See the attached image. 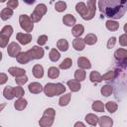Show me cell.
<instances>
[{
	"label": "cell",
	"instance_id": "obj_5",
	"mask_svg": "<svg viewBox=\"0 0 127 127\" xmlns=\"http://www.w3.org/2000/svg\"><path fill=\"white\" fill-rule=\"evenodd\" d=\"M19 23L21 28L26 31V32H32L33 28H34V24L32 22V20L30 19V17L28 15H20L19 17Z\"/></svg>",
	"mask_w": 127,
	"mask_h": 127
},
{
	"label": "cell",
	"instance_id": "obj_24",
	"mask_svg": "<svg viewBox=\"0 0 127 127\" xmlns=\"http://www.w3.org/2000/svg\"><path fill=\"white\" fill-rule=\"evenodd\" d=\"M12 15H13V10H12L11 8H9V7L4 8V9L1 11V13H0V17H1V19H2L3 21L8 20Z\"/></svg>",
	"mask_w": 127,
	"mask_h": 127
},
{
	"label": "cell",
	"instance_id": "obj_18",
	"mask_svg": "<svg viewBox=\"0 0 127 127\" xmlns=\"http://www.w3.org/2000/svg\"><path fill=\"white\" fill-rule=\"evenodd\" d=\"M9 73L13 76H20V75H23L26 73V70L23 69V68H20V67H16V66H13V67H10L8 69Z\"/></svg>",
	"mask_w": 127,
	"mask_h": 127
},
{
	"label": "cell",
	"instance_id": "obj_34",
	"mask_svg": "<svg viewBox=\"0 0 127 127\" xmlns=\"http://www.w3.org/2000/svg\"><path fill=\"white\" fill-rule=\"evenodd\" d=\"M70 95H71L70 93H66V94L61 96V98L59 100L60 106H65V105H67L69 103V100H70Z\"/></svg>",
	"mask_w": 127,
	"mask_h": 127
},
{
	"label": "cell",
	"instance_id": "obj_33",
	"mask_svg": "<svg viewBox=\"0 0 127 127\" xmlns=\"http://www.w3.org/2000/svg\"><path fill=\"white\" fill-rule=\"evenodd\" d=\"M49 58H50V60H51L52 62H58L59 59L61 58V55H60V53H59L58 50H56V49H52V50L50 51Z\"/></svg>",
	"mask_w": 127,
	"mask_h": 127
},
{
	"label": "cell",
	"instance_id": "obj_44",
	"mask_svg": "<svg viewBox=\"0 0 127 127\" xmlns=\"http://www.w3.org/2000/svg\"><path fill=\"white\" fill-rule=\"evenodd\" d=\"M18 5H19L18 0H9L8 3H7V7L11 8V9H15V8H17Z\"/></svg>",
	"mask_w": 127,
	"mask_h": 127
},
{
	"label": "cell",
	"instance_id": "obj_37",
	"mask_svg": "<svg viewBox=\"0 0 127 127\" xmlns=\"http://www.w3.org/2000/svg\"><path fill=\"white\" fill-rule=\"evenodd\" d=\"M92 109L96 112H102V111H104V104L99 100L94 101L92 103Z\"/></svg>",
	"mask_w": 127,
	"mask_h": 127
},
{
	"label": "cell",
	"instance_id": "obj_22",
	"mask_svg": "<svg viewBox=\"0 0 127 127\" xmlns=\"http://www.w3.org/2000/svg\"><path fill=\"white\" fill-rule=\"evenodd\" d=\"M75 10H76V12H77L81 17H83V16H85V14H86V12H87V7H86V5H85L83 2H79V3L76 4Z\"/></svg>",
	"mask_w": 127,
	"mask_h": 127
},
{
	"label": "cell",
	"instance_id": "obj_6",
	"mask_svg": "<svg viewBox=\"0 0 127 127\" xmlns=\"http://www.w3.org/2000/svg\"><path fill=\"white\" fill-rule=\"evenodd\" d=\"M95 3H96L95 0H87V12L85 16L82 17L84 20H91L95 16V12H96Z\"/></svg>",
	"mask_w": 127,
	"mask_h": 127
},
{
	"label": "cell",
	"instance_id": "obj_26",
	"mask_svg": "<svg viewBox=\"0 0 127 127\" xmlns=\"http://www.w3.org/2000/svg\"><path fill=\"white\" fill-rule=\"evenodd\" d=\"M57 47H58V49H59L60 51L65 52V51H67V49H68V43H67V41L64 40V39H60V40L58 41V43H57Z\"/></svg>",
	"mask_w": 127,
	"mask_h": 127
},
{
	"label": "cell",
	"instance_id": "obj_47",
	"mask_svg": "<svg viewBox=\"0 0 127 127\" xmlns=\"http://www.w3.org/2000/svg\"><path fill=\"white\" fill-rule=\"evenodd\" d=\"M7 80H8V76H7V74L1 72V73H0V84H4Z\"/></svg>",
	"mask_w": 127,
	"mask_h": 127
},
{
	"label": "cell",
	"instance_id": "obj_3",
	"mask_svg": "<svg viewBox=\"0 0 127 127\" xmlns=\"http://www.w3.org/2000/svg\"><path fill=\"white\" fill-rule=\"evenodd\" d=\"M55 115H56V111L53 108H48L45 110L42 118L39 121L40 126L42 127H50L53 125L54 123V119H55Z\"/></svg>",
	"mask_w": 127,
	"mask_h": 127
},
{
	"label": "cell",
	"instance_id": "obj_23",
	"mask_svg": "<svg viewBox=\"0 0 127 127\" xmlns=\"http://www.w3.org/2000/svg\"><path fill=\"white\" fill-rule=\"evenodd\" d=\"M63 22L65 26H73L75 24V18L71 14H66L63 18Z\"/></svg>",
	"mask_w": 127,
	"mask_h": 127
},
{
	"label": "cell",
	"instance_id": "obj_30",
	"mask_svg": "<svg viewBox=\"0 0 127 127\" xmlns=\"http://www.w3.org/2000/svg\"><path fill=\"white\" fill-rule=\"evenodd\" d=\"M3 95L6 99L11 100L14 98V94H13V87L12 86H6L3 90Z\"/></svg>",
	"mask_w": 127,
	"mask_h": 127
},
{
	"label": "cell",
	"instance_id": "obj_51",
	"mask_svg": "<svg viewBox=\"0 0 127 127\" xmlns=\"http://www.w3.org/2000/svg\"><path fill=\"white\" fill-rule=\"evenodd\" d=\"M1 60H2V53L0 52V61H1Z\"/></svg>",
	"mask_w": 127,
	"mask_h": 127
},
{
	"label": "cell",
	"instance_id": "obj_41",
	"mask_svg": "<svg viewBox=\"0 0 127 127\" xmlns=\"http://www.w3.org/2000/svg\"><path fill=\"white\" fill-rule=\"evenodd\" d=\"M25 91L24 89L21 87V86H16V87H13V94H14V97H22L24 95Z\"/></svg>",
	"mask_w": 127,
	"mask_h": 127
},
{
	"label": "cell",
	"instance_id": "obj_48",
	"mask_svg": "<svg viewBox=\"0 0 127 127\" xmlns=\"http://www.w3.org/2000/svg\"><path fill=\"white\" fill-rule=\"evenodd\" d=\"M26 4H28V5H32V4H34L35 3V1L36 0H23Z\"/></svg>",
	"mask_w": 127,
	"mask_h": 127
},
{
	"label": "cell",
	"instance_id": "obj_1",
	"mask_svg": "<svg viewBox=\"0 0 127 127\" xmlns=\"http://www.w3.org/2000/svg\"><path fill=\"white\" fill-rule=\"evenodd\" d=\"M127 0H98V7L105 17L119 19L126 12Z\"/></svg>",
	"mask_w": 127,
	"mask_h": 127
},
{
	"label": "cell",
	"instance_id": "obj_40",
	"mask_svg": "<svg viewBox=\"0 0 127 127\" xmlns=\"http://www.w3.org/2000/svg\"><path fill=\"white\" fill-rule=\"evenodd\" d=\"M55 9L58 12H64L66 9V3L64 1H59L55 4Z\"/></svg>",
	"mask_w": 127,
	"mask_h": 127
},
{
	"label": "cell",
	"instance_id": "obj_21",
	"mask_svg": "<svg viewBox=\"0 0 127 127\" xmlns=\"http://www.w3.org/2000/svg\"><path fill=\"white\" fill-rule=\"evenodd\" d=\"M26 106H27V100L24 99V98H22V97H19L18 100H16V102L14 103V107L17 110H19V111L25 109Z\"/></svg>",
	"mask_w": 127,
	"mask_h": 127
},
{
	"label": "cell",
	"instance_id": "obj_8",
	"mask_svg": "<svg viewBox=\"0 0 127 127\" xmlns=\"http://www.w3.org/2000/svg\"><path fill=\"white\" fill-rule=\"evenodd\" d=\"M7 52H8V55L12 58H16L18 56V54L21 52V47L19 46V44L13 42V43H10L8 45V48H7Z\"/></svg>",
	"mask_w": 127,
	"mask_h": 127
},
{
	"label": "cell",
	"instance_id": "obj_35",
	"mask_svg": "<svg viewBox=\"0 0 127 127\" xmlns=\"http://www.w3.org/2000/svg\"><path fill=\"white\" fill-rule=\"evenodd\" d=\"M71 65H72V61H71V59L66 58V59H64V60L60 64V68H62V69H67V68H69Z\"/></svg>",
	"mask_w": 127,
	"mask_h": 127
},
{
	"label": "cell",
	"instance_id": "obj_42",
	"mask_svg": "<svg viewBox=\"0 0 127 127\" xmlns=\"http://www.w3.org/2000/svg\"><path fill=\"white\" fill-rule=\"evenodd\" d=\"M15 81H16V83H17L18 85H23V84H25V83L28 81V77H27L25 74L20 75V76H16Z\"/></svg>",
	"mask_w": 127,
	"mask_h": 127
},
{
	"label": "cell",
	"instance_id": "obj_16",
	"mask_svg": "<svg viewBox=\"0 0 127 127\" xmlns=\"http://www.w3.org/2000/svg\"><path fill=\"white\" fill-rule=\"evenodd\" d=\"M12 33H13V28H12V26H10V25H6V26H4L3 29L0 31V37L9 39L10 36L12 35Z\"/></svg>",
	"mask_w": 127,
	"mask_h": 127
},
{
	"label": "cell",
	"instance_id": "obj_20",
	"mask_svg": "<svg viewBox=\"0 0 127 127\" xmlns=\"http://www.w3.org/2000/svg\"><path fill=\"white\" fill-rule=\"evenodd\" d=\"M67 85H68V87H69V89L71 90V91H73V92H76V91H78L79 89H80V83H79V81H77V80H75V79H71V80H68L67 82Z\"/></svg>",
	"mask_w": 127,
	"mask_h": 127
},
{
	"label": "cell",
	"instance_id": "obj_12",
	"mask_svg": "<svg viewBox=\"0 0 127 127\" xmlns=\"http://www.w3.org/2000/svg\"><path fill=\"white\" fill-rule=\"evenodd\" d=\"M72 46L74 48V50L76 51H82L85 47V43H84V40L81 39L80 37H76L73 41H72Z\"/></svg>",
	"mask_w": 127,
	"mask_h": 127
},
{
	"label": "cell",
	"instance_id": "obj_25",
	"mask_svg": "<svg viewBox=\"0 0 127 127\" xmlns=\"http://www.w3.org/2000/svg\"><path fill=\"white\" fill-rule=\"evenodd\" d=\"M85 121H86L88 124H90V125H92V126H95V125L98 123V117H97L95 114L89 113V114H87V115L85 116Z\"/></svg>",
	"mask_w": 127,
	"mask_h": 127
},
{
	"label": "cell",
	"instance_id": "obj_14",
	"mask_svg": "<svg viewBox=\"0 0 127 127\" xmlns=\"http://www.w3.org/2000/svg\"><path fill=\"white\" fill-rule=\"evenodd\" d=\"M98 123L101 127H111L113 125V120L108 116H102L98 118Z\"/></svg>",
	"mask_w": 127,
	"mask_h": 127
},
{
	"label": "cell",
	"instance_id": "obj_49",
	"mask_svg": "<svg viewBox=\"0 0 127 127\" xmlns=\"http://www.w3.org/2000/svg\"><path fill=\"white\" fill-rule=\"evenodd\" d=\"M74 126H75V127H77V126H81V127H84V124H83V123H81V122H76V123L74 124Z\"/></svg>",
	"mask_w": 127,
	"mask_h": 127
},
{
	"label": "cell",
	"instance_id": "obj_28",
	"mask_svg": "<svg viewBox=\"0 0 127 127\" xmlns=\"http://www.w3.org/2000/svg\"><path fill=\"white\" fill-rule=\"evenodd\" d=\"M83 40H84V43L87 45H94L97 42V37L94 34L90 33V34H87Z\"/></svg>",
	"mask_w": 127,
	"mask_h": 127
},
{
	"label": "cell",
	"instance_id": "obj_15",
	"mask_svg": "<svg viewBox=\"0 0 127 127\" xmlns=\"http://www.w3.org/2000/svg\"><path fill=\"white\" fill-rule=\"evenodd\" d=\"M77 65L80 68H90L91 67V64H90L89 60H87L84 57H79L77 59Z\"/></svg>",
	"mask_w": 127,
	"mask_h": 127
},
{
	"label": "cell",
	"instance_id": "obj_29",
	"mask_svg": "<svg viewBox=\"0 0 127 127\" xmlns=\"http://www.w3.org/2000/svg\"><path fill=\"white\" fill-rule=\"evenodd\" d=\"M89 78L92 82L94 83H98V82H101L102 81V77H101V74L98 72V71H91L90 75H89Z\"/></svg>",
	"mask_w": 127,
	"mask_h": 127
},
{
	"label": "cell",
	"instance_id": "obj_4",
	"mask_svg": "<svg viewBox=\"0 0 127 127\" xmlns=\"http://www.w3.org/2000/svg\"><path fill=\"white\" fill-rule=\"evenodd\" d=\"M47 13V6L45 4H38L36 6V8L34 9L32 15L30 16V19L32 20V22H39L42 17Z\"/></svg>",
	"mask_w": 127,
	"mask_h": 127
},
{
	"label": "cell",
	"instance_id": "obj_7",
	"mask_svg": "<svg viewBox=\"0 0 127 127\" xmlns=\"http://www.w3.org/2000/svg\"><path fill=\"white\" fill-rule=\"evenodd\" d=\"M27 53L31 60H40L44 57V50L38 46H34Z\"/></svg>",
	"mask_w": 127,
	"mask_h": 127
},
{
	"label": "cell",
	"instance_id": "obj_45",
	"mask_svg": "<svg viewBox=\"0 0 127 127\" xmlns=\"http://www.w3.org/2000/svg\"><path fill=\"white\" fill-rule=\"evenodd\" d=\"M119 44L121 46H123V47L127 46V35H126V33L120 36V38H119Z\"/></svg>",
	"mask_w": 127,
	"mask_h": 127
},
{
	"label": "cell",
	"instance_id": "obj_46",
	"mask_svg": "<svg viewBox=\"0 0 127 127\" xmlns=\"http://www.w3.org/2000/svg\"><path fill=\"white\" fill-rule=\"evenodd\" d=\"M115 43H116V38H115V37H111V38L108 40V42H107V48H108V49L113 48L114 45H115Z\"/></svg>",
	"mask_w": 127,
	"mask_h": 127
},
{
	"label": "cell",
	"instance_id": "obj_10",
	"mask_svg": "<svg viewBox=\"0 0 127 127\" xmlns=\"http://www.w3.org/2000/svg\"><path fill=\"white\" fill-rule=\"evenodd\" d=\"M16 38L18 40V42L22 45H28L31 41H32V35L29 34V33H18L16 35Z\"/></svg>",
	"mask_w": 127,
	"mask_h": 127
},
{
	"label": "cell",
	"instance_id": "obj_19",
	"mask_svg": "<svg viewBox=\"0 0 127 127\" xmlns=\"http://www.w3.org/2000/svg\"><path fill=\"white\" fill-rule=\"evenodd\" d=\"M33 75L37 78H41L44 75V68L41 64H35L33 67Z\"/></svg>",
	"mask_w": 127,
	"mask_h": 127
},
{
	"label": "cell",
	"instance_id": "obj_43",
	"mask_svg": "<svg viewBox=\"0 0 127 127\" xmlns=\"http://www.w3.org/2000/svg\"><path fill=\"white\" fill-rule=\"evenodd\" d=\"M47 41H48V37H47L46 35H42V36H40V37L38 38L37 43H38L40 46H43V45H45V44L47 43Z\"/></svg>",
	"mask_w": 127,
	"mask_h": 127
},
{
	"label": "cell",
	"instance_id": "obj_31",
	"mask_svg": "<svg viewBox=\"0 0 127 127\" xmlns=\"http://www.w3.org/2000/svg\"><path fill=\"white\" fill-rule=\"evenodd\" d=\"M105 25H106V28L109 31H117L119 29V24L116 21H113V20L106 21V24Z\"/></svg>",
	"mask_w": 127,
	"mask_h": 127
},
{
	"label": "cell",
	"instance_id": "obj_13",
	"mask_svg": "<svg viewBox=\"0 0 127 127\" xmlns=\"http://www.w3.org/2000/svg\"><path fill=\"white\" fill-rule=\"evenodd\" d=\"M16 58H17L18 63L21 64H27L28 62L31 61V59H30V57H29L27 52H20Z\"/></svg>",
	"mask_w": 127,
	"mask_h": 127
},
{
	"label": "cell",
	"instance_id": "obj_17",
	"mask_svg": "<svg viewBox=\"0 0 127 127\" xmlns=\"http://www.w3.org/2000/svg\"><path fill=\"white\" fill-rule=\"evenodd\" d=\"M84 32V27L81 25V24H77V25H74L72 30H71V34L74 36V37H80Z\"/></svg>",
	"mask_w": 127,
	"mask_h": 127
},
{
	"label": "cell",
	"instance_id": "obj_27",
	"mask_svg": "<svg viewBox=\"0 0 127 127\" xmlns=\"http://www.w3.org/2000/svg\"><path fill=\"white\" fill-rule=\"evenodd\" d=\"M85 75H86V72H85V70H84L83 68L76 69L75 72H74V78H75V80H77V81H82V80H84Z\"/></svg>",
	"mask_w": 127,
	"mask_h": 127
},
{
	"label": "cell",
	"instance_id": "obj_11",
	"mask_svg": "<svg viewBox=\"0 0 127 127\" xmlns=\"http://www.w3.org/2000/svg\"><path fill=\"white\" fill-rule=\"evenodd\" d=\"M28 88H29V91L31 93H34V94L40 93V92H42L44 90V87L39 82H32V83H30Z\"/></svg>",
	"mask_w": 127,
	"mask_h": 127
},
{
	"label": "cell",
	"instance_id": "obj_9",
	"mask_svg": "<svg viewBox=\"0 0 127 127\" xmlns=\"http://www.w3.org/2000/svg\"><path fill=\"white\" fill-rule=\"evenodd\" d=\"M114 56H115V59L118 62H120V64H122L123 65L126 66V62H127V51L126 50L119 49L115 52Z\"/></svg>",
	"mask_w": 127,
	"mask_h": 127
},
{
	"label": "cell",
	"instance_id": "obj_36",
	"mask_svg": "<svg viewBox=\"0 0 127 127\" xmlns=\"http://www.w3.org/2000/svg\"><path fill=\"white\" fill-rule=\"evenodd\" d=\"M112 91H113V88H112V86L109 85V84L103 85V86L101 87V94L104 95V96H106V97H107V96H110L111 93H112Z\"/></svg>",
	"mask_w": 127,
	"mask_h": 127
},
{
	"label": "cell",
	"instance_id": "obj_38",
	"mask_svg": "<svg viewBox=\"0 0 127 127\" xmlns=\"http://www.w3.org/2000/svg\"><path fill=\"white\" fill-rule=\"evenodd\" d=\"M117 73L115 70H110V71H107L106 73H104L103 75H101L102 77V80H111V79H114L116 77Z\"/></svg>",
	"mask_w": 127,
	"mask_h": 127
},
{
	"label": "cell",
	"instance_id": "obj_39",
	"mask_svg": "<svg viewBox=\"0 0 127 127\" xmlns=\"http://www.w3.org/2000/svg\"><path fill=\"white\" fill-rule=\"evenodd\" d=\"M106 109H107V111L108 112H110V113H114L116 110H117V104L115 103V102H113V101H108L106 104H105V106H104Z\"/></svg>",
	"mask_w": 127,
	"mask_h": 127
},
{
	"label": "cell",
	"instance_id": "obj_50",
	"mask_svg": "<svg viewBox=\"0 0 127 127\" xmlns=\"http://www.w3.org/2000/svg\"><path fill=\"white\" fill-rule=\"evenodd\" d=\"M5 106H6V104H5V103H1V104H0V111H2V110H3V108H4Z\"/></svg>",
	"mask_w": 127,
	"mask_h": 127
},
{
	"label": "cell",
	"instance_id": "obj_2",
	"mask_svg": "<svg viewBox=\"0 0 127 127\" xmlns=\"http://www.w3.org/2000/svg\"><path fill=\"white\" fill-rule=\"evenodd\" d=\"M45 94L49 97H53L55 95H61L65 91V87L62 83H47L44 87Z\"/></svg>",
	"mask_w": 127,
	"mask_h": 127
},
{
	"label": "cell",
	"instance_id": "obj_52",
	"mask_svg": "<svg viewBox=\"0 0 127 127\" xmlns=\"http://www.w3.org/2000/svg\"><path fill=\"white\" fill-rule=\"evenodd\" d=\"M5 1H6V0H0V2H1V3H3V2H5Z\"/></svg>",
	"mask_w": 127,
	"mask_h": 127
},
{
	"label": "cell",
	"instance_id": "obj_32",
	"mask_svg": "<svg viewBox=\"0 0 127 127\" xmlns=\"http://www.w3.org/2000/svg\"><path fill=\"white\" fill-rule=\"evenodd\" d=\"M59 75H60V71H59V68H57L56 66H52L48 69V76L50 78L54 79V78H57Z\"/></svg>",
	"mask_w": 127,
	"mask_h": 127
}]
</instances>
